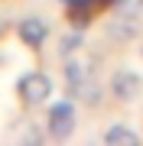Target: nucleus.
Returning a JSON list of instances; mask_svg holds the SVG:
<instances>
[{
  "label": "nucleus",
  "mask_w": 143,
  "mask_h": 146,
  "mask_svg": "<svg viewBox=\"0 0 143 146\" xmlns=\"http://www.w3.org/2000/svg\"><path fill=\"white\" fill-rule=\"evenodd\" d=\"M16 98L26 110H36V107H46L52 101V78L46 72H23L16 78Z\"/></svg>",
  "instance_id": "nucleus-1"
},
{
  "label": "nucleus",
  "mask_w": 143,
  "mask_h": 146,
  "mask_svg": "<svg viewBox=\"0 0 143 146\" xmlns=\"http://www.w3.org/2000/svg\"><path fill=\"white\" fill-rule=\"evenodd\" d=\"M72 133H75V104H72V98L49 101V110H46V136H52V140H69Z\"/></svg>",
  "instance_id": "nucleus-2"
},
{
  "label": "nucleus",
  "mask_w": 143,
  "mask_h": 146,
  "mask_svg": "<svg viewBox=\"0 0 143 146\" xmlns=\"http://www.w3.org/2000/svg\"><path fill=\"white\" fill-rule=\"evenodd\" d=\"M111 94L114 101H120V104H130V101H137L143 94V75L137 72V68H117V72L111 75Z\"/></svg>",
  "instance_id": "nucleus-3"
},
{
  "label": "nucleus",
  "mask_w": 143,
  "mask_h": 146,
  "mask_svg": "<svg viewBox=\"0 0 143 146\" xmlns=\"http://www.w3.org/2000/svg\"><path fill=\"white\" fill-rule=\"evenodd\" d=\"M16 39H20L26 49L39 52V49L46 46V39H49V23L43 20V16H36V13L23 16V20L16 23Z\"/></svg>",
  "instance_id": "nucleus-4"
},
{
  "label": "nucleus",
  "mask_w": 143,
  "mask_h": 146,
  "mask_svg": "<svg viewBox=\"0 0 143 146\" xmlns=\"http://www.w3.org/2000/svg\"><path fill=\"white\" fill-rule=\"evenodd\" d=\"M94 62H88V58H78V52L75 55H69L65 58V68H62V75H65V88H78L81 81L85 78H91V75H94V68H91Z\"/></svg>",
  "instance_id": "nucleus-5"
},
{
  "label": "nucleus",
  "mask_w": 143,
  "mask_h": 146,
  "mask_svg": "<svg viewBox=\"0 0 143 146\" xmlns=\"http://www.w3.org/2000/svg\"><path fill=\"white\" fill-rule=\"evenodd\" d=\"M69 98H72V101H78V104H85V107H98L101 101H104V84H101L94 75H91V78H85L78 88H72V91H69Z\"/></svg>",
  "instance_id": "nucleus-6"
},
{
  "label": "nucleus",
  "mask_w": 143,
  "mask_h": 146,
  "mask_svg": "<svg viewBox=\"0 0 143 146\" xmlns=\"http://www.w3.org/2000/svg\"><path fill=\"white\" fill-rule=\"evenodd\" d=\"M104 143L107 146H137L140 143V133L133 130V127L120 123V120H114V123L104 130Z\"/></svg>",
  "instance_id": "nucleus-7"
},
{
  "label": "nucleus",
  "mask_w": 143,
  "mask_h": 146,
  "mask_svg": "<svg viewBox=\"0 0 143 146\" xmlns=\"http://www.w3.org/2000/svg\"><path fill=\"white\" fill-rule=\"evenodd\" d=\"M107 36H111L114 42H130L133 36H137V16H114L111 23H107Z\"/></svg>",
  "instance_id": "nucleus-8"
},
{
  "label": "nucleus",
  "mask_w": 143,
  "mask_h": 146,
  "mask_svg": "<svg viewBox=\"0 0 143 146\" xmlns=\"http://www.w3.org/2000/svg\"><path fill=\"white\" fill-rule=\"evenodd\" d=\"M81 46H85V29L72 26L62 39H59L55 49H59V55H62V58H69V55H75V52H81Z\"/></svg>",
  "instance_id": "nucleus-9"
},
{
  "label": "nucleus",
  "mask_w": 143,
  "mask_h": 146,
  "mask_svg": "<svg viewBox=\"0 0 143 146\" xmlns=\"http://www.w3.org/2000/svg\"><path fill=\"white\" fill-rule=\"evenodd\" d=\"M3 33H7V23H3V16H0V39H3Z\"/></svg>",
  "instance_id": "nucleus-10"
},
{
  "label": "nucleus",
  "mask_w": 143,
  "mask_h": 146,
  "mask_svg": "<svg viewBox=\"0 0 143 146\" xmlns=\"http://www.w3.org/2000/svg\"><path fill=\"white\" fill-rule=\"evenodd\" d=\"M62 3H65V7H72V3H78V0H62Z\"/></svg>",
  "instance_id": "nucleus-11"
}]
</instances>
